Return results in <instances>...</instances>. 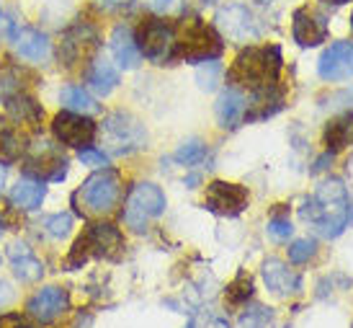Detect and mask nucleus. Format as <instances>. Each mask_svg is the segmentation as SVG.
<instances>
[{"label": "nucleus", "instance_id": "1", "mask_svg": "<svg viewBox=\"0 0 353 328\" xmlns=\"http://www.w3.org/2000/svg\"><path fill=\"white\" fill-rule=\"evenodd\" d=\"M304 222H310L317 235L338 238L351 222V197L341 179L323 181L314 194L299 209Z\"/></svg>", "mask_w": 353, "mask_h": 328}, {"label": "nucleus", "instance_id": "2", "mask_svg": "<svg viewBox=\"0 0 353 328\" xmlns=\"http://www.w3.org/2000/svg\"><path fill=\"white\" fill-rule=\"evenodd\" d=\"M281 50L279 47H248L237 55L235 65L230 70L232 88H248L250 93L271 90L281 75Z\"/></svg>", "mask_w": 353, "mask_h": 328}, {"label": "nucleus", "instance_id": "3", "mask_svg": "<svg viewBox=\"0 0 353 328\" xmlns=\"http://www.w3.org/2000/svg\"><path fill=\"white\" fill-rule=\"evenodd\" d=\"M119 199H121V179H119L117 171L111 168L96 171L90 179H85V184L75 194L80 212L96 215V218L99 215H108L119 204Z\"/></svg>", "mask_w": 353, "mask_h": 328}, {"label": "nucleus", "instance_id": "4", "mask_svg": "<svg viewBox=\"0 0 353 328\" xmlns=\"http://www.w3.org/2000/svg\"><path fill=\"white\" fill-rule=\"evenodd\" d=\"M124 251V238L114 225L108 222H99L90 225L70 251V267H80L85 264L90 256H101V259H119Z\"/></svg>", "mask_w": 353, "mask_h": 328}, {"label": "nucleus", "instance_id": "5", "mask_svg": "<svg viewBox=\"0 0 353 328\" xmlns=\"http://www.w3.org/2000/svg\"><path fill=\"white\" fill-rule=\"evenodd\" d=\"M222 55V39L216 37L212 26L204 21H188L186 26L176 34V57L186 62H209Z\"/></svg>", "mask_w": 353, "mask_h": 328}, {"label": "nucleus", "instance_id": "6", "mask_svg": "<svg viewBox=\"0 0 353 328\" xmlns=\"http://www.w3.org/2000/svg\"><path fill=\"white\" fill-rule=\"evenodd\" d=\"M139 52L155 65L176 60V29L160 19H145L137 31Z\"/></svg>", "mask_w": 353, "mask_h": 328}, {"label": "nucleus", "instance_id": "7", "mask_svg": "<svg viewBox=\"0 0 353 328\" xmlns=\"http://www.w3.org/2000/svg\"><path fill=\"white\" fill-rule=\"evenodd\" d=\"M165 212V194L160 191L155 184H137L129 191L127 197V209H124V222L132 230H145L150 220L160 218Z\"/></svg>", "mask_w": 353, "mask_h": 328}, {"label": "nucleus", "instance_id": "8", "mask_svg": "<svg viewBox=\"0 0 353 328\" xmlns=\"http://www.w3.org/2000/svg\"><path fill=\"white\" fill-rule=\"evenodd\" d=\"M103 135L114 153H132V150L145 148V142H148L145 127L132 114H124V111L111 114L103 122Z\"/></svg>", "mask_w": 353, "mask_h": 328}, {"label": "nucleus", "instance_id": "9", "mask_svg": "<svg viewBox=\"0 0 353 328\" xmlns=\"http://www.w3.org/2000/svg\"><path fill=\"white\" fill-rule=\"evenodd\" d=\"M214 21L222 37L230 41H253L261 37V26H258L255 16L240 3H230L225 8H219Z\"/></svg>", "mask_w": 353, "mask_h": 328}, {"label": "nucleus", "instance_id": "10", "mask_svg": "<svg viewBox=\"0 0 353 328\" xmlns=\"http://www.w3.org/2000/svg\"><path fill=\"white\" fill-rule=\"evenodd\" d=\"M248 199H250V194L245 186L227 184V181H212L206 186L204 207L214 215H222V218H235L248 207Z\"/></svg>", "mask_w": 353, "mask_h": 328}, {"label": "nucleus", "instance_id": "11", "mask_svg": "<svg viewBox=\"0 0 353 328\" xmlns=\"http://www.w3.org/2000/svg\"><path fill=\"white\" fill-rule=\"evenodd\" d=\"M52 132L62 145L83 150L96 139V122L78 114V111H59L52 122Z\"/></svg>", "mask_w": 353, "mask_h": 328}, {"label": "nucleus", "instance_id": "12", "mask_svg": "<svg viewBox=\"0 0 353 328\" xmlns=\"http://www.w3.org/2000/svg\"><path fill=\"white\" fill-rule=\"evenodd\" d=\"M317 73L323 80H348L353 78V44L351 41H333L327 50L320 55Z\"/></svg>", "mask_w": 353, "mask_h": 328}, {"label": "nucleus", "instance_id": "13", "mask_svg": "<svg viewBox=\"0 0 353 328\" xmlns=\"http://www.w3.org/2000/svg\"><path fill=\"white\" fill-rule=\"evenodd\" d=\"M93 50H96V31L88 26H75L65 34L62 47H59V57L68 68H75L78 62L88 60Z\"/></svg>", "mask_w": 353, "mask_h": 328}, {"label": "nucleus", "instance_id": "14", "mask_svg": "<svg viewBox=\"0 0 353 328\" xmlns=\"http://www.w3.org/2000/svg\"><path fill=\"white\" fill-rule=\"evenodd\" d=\"M68 305H70L68 289L44 287L29 300V316H34L41 323H47V320H54L57 316H62L68 310Z\"/></svg>", "mask_w": 353, "mask_h": 328}, {"label": "nucleus", "instance_id": "15", "mask_svg": "<svg viewBox=\"0 0 353 328\" xmlns=\"http://www.w3.org/2000/svg\"><path fill=\"white\" fill-rule=\"evenodd\" d=\"M26 171L44 181H62L68 176V160L62 158L50 142H41V148H37V153L29 158Z\"/></svg>", "mask_w": 353, "mask_h": 328}, {"label": "nucleus", "instance_id": "16", "mask_svg": "<svg viewBox=\"0 0 353 328\" xmlns=\"http://www.w3.org/2000/svg\"><path fill=\"white\" fill-rule=\"evenodd\" d=\"M263 282L274 295H281V298L296 295L302 289V277L279 259H268L263 264Z\"/></svg>", "mask_w": 353, "mask_h": 328}, {"label": "nucleus", "instance_id": "17", "mask_svg": "<svg viewBox=\"0 0 353 328\" xmlns=\"http://www.w3.org/2000/svg\"><path fill=\"white\" fill-rule=\"evenodd\" d=\"M10 39H13L16 52H19L21 57H26V60L39 62L50 57V50H52L50 37L41 34V31L29 29V26H23V29H10Z\"/></svg>", "mask_w": 353, "mask_h": 328}, {"label": "nucleus", "instance_id": "18", "mask_svg": "<svg viewBox=\"0 0 353 328\" xmlns=\"http://www.w3.org/2000/svg\"><path fill=\"white\" fill-rule=\"evenodd\" d=\"M292 34H294V41L299 44V47H314V44L325 41V37H327V26H325L323 16L312 13L310 8H299L294 13Z\"/></svg>", "mask_w": 353, "mask_h": 328}, {"label": "nucleus", "instance_id": "19", "mask_svg": "<svg viewBox=\"0 0 353 328\" xmlns=\"http://www.w3.org/2000/svg\"><path fill=\"white\" fill-rule=\"evenodd\" d=\"M248 114V101L243 96V90L237 88H227L222 90V96L216 99V119L222 127H237L240 122L245 119Z\"/></svg>", "mask_w": 353, "mask_h": 328}, {"label": "nucleus", "instance_id": "20", "mask_svg": "<svg viewBox=\"0 0 353 328\" xmlns=\"http://www.w3.org/2000/svg\"><path fill=\"white\" fill-rule=\"evenodd\" d=\"M111 52H114V60L119 62V68L134 70L142 60V52H139L137 41L132 37V31L127 26H117L111 34Z\"/></svg>", "mask_w": 353, "mask_h": 328}, {"label": "nucleus", "instance_id": "21", "mask_svg": "<svg viewBox=\"0 0 353 328\" xmlns=\"http://www.w3.org/2000/svg\"><path fill=\"white\" fill-rule=\"evenodd\" d=\"M119 83V70L114 68V62L106 60V57H96L93 65L88 70V86L99 96H108L111 90L117 88Z\"/></svg>", "mask_w": 353, "mask_h": 328}, {"label": "nucleus", "instance_id": "22", "mask_svg": "<svg viewBox=\"0 0 353 328\" xmlns=\"http://www.w3.org/2000/svg\"><path fill=\"white\" fill-rule=\"evenodd\" d=\"M325 145H327V153H338V150L348 148L353 142V114H341L335 117L333 122H327L325 127Z\"/></svg>", "mask_w": 353, "mask_h": 328}, {"label": "nucleus", "instance_id": "23", "mask_svg": "<svg viewBox=\"0 0 353 328\" xmlns=\"http://www.w3.org/2000/svg\"><path fill=\"white\" fill-rule=\"evenodd\" d=\"M44 197H47L44 184H39V181H31V179L19 181V184L13 186V191H10V202H13V207L23 209V212L39 209L41 202H44Z\"/></svg>", "mask_w": 353, "mask_h": 328}, {"label": "nucleus", "instance_id": "24", "mask_svg": "<svg viewBox=\"0 0 353 328\" xmlns=\"http://www.w3.org/2000/svg\"><path fill=\"white\" fill-rule=\"evenodd\" d=\"M6 106H8L10 117L19 122V124H37L41 119V106L37 104L34 96H29L26 90L23 93H16V96H10L6 99Z\"/></svg>", "mask_w": 353, "mask_h": 328}, {"label": "nucleus", "instance_id": "25", "mask_svg": "<svg viewBox=\"0 0 353 328\" xmlns=\"http://www.w3.org/2000/svg\"><path fill=\"white\" fill-rule=\"evenodd\" d=\"M23 153V137L10 122L0 119V163H13Z\"/></svg>", "mask_w": 353, "mask_h": 328}, {"label": "nucleus", "instance_id": "26", "mask_svg": "<svg viewBox=\"0 0 353 328\" xmlns=\"http://www.w3.org/2000/svg\"><path fill=\"white\" fill-rule=\"evenodd\" d=\"M10 261H13V271L16 277L23 279V282H34V279L41 277V264L34 256L26 246H13L10 251Z\"/></svg>", "mask_w": 353, "mask_h": 328}, {"label": "nucleus", "instance_id": "27", "mask_svg": "<svg viewBox=\"0 0 353 328\" xmlns=\"http://www.w3.org/2000/svg\"><path fill=\"white\" fill-rule=\"evenodd\" d=\"M59 99H62V104H65L68 111H78V114H93V111H99V104L93 101V96H90L88 90L80 88V86L62 88Z\"/></svg>", "mask_w": 353, "mask_h": 328}, {"label": "nucleus", "instance_id": "28", "mask_svg": "<svg viewBox=\"0 0 353 328\" xmlns=\"http://www.w3.org/2000/svg\"><path fill=\"white\" fill-rule=\"evenodd\" d=\"M250 295H253V279L248 274H237L235 282L227 287V302L230 305H243L250 300Z\"/></svg>", "mask_w": 353, "mask_h": 328}, {"label": "nucleus", "instance_id": "29", "mask_svg": "<svg viewBox=\"0 0 353 328\" xmlns=\"http://www.w3.org/2000/svg\"><path fill=\"white\" fill-rule=\"evenodd\" d=\"M204 155H206L204 142H201V139H188V142H183V145L178 148L176 160L178 163H183V166H196Z\"/></svg>", "mask_w": 353, "mask_h": 328}, {"label": "nucleus", "instance_id": "30", "mask_svg": "<svg viewBox=\"0 0 353 328\" xmlns=\"http://www.w3.org/2000/svg\"><path fill=\"white\" fill-rule=\"evenodd\" d=\"M268 323H271V310L261 308V305L240 316V326L243 328H265Z\"/></svg>", "mask_w": 353, "mask_h": 328}, {"label": "nucleus", "instance_id": "31", "mask_svg": "<svg viewBox=\"0 0 353 328\" xmlns=\"http://www.w3.org/2000/svg\"><path fill=\"white\" fill-rule=\"evenodd\" d=\"M314 256V243L312 240H294L292 246H289V261L292 264H307V261Z\"/></svg>", "mask_w": 353, "mask_h": 328}, {"label": "nucleus", "instance_id": "32", "mask_svg": "<svg viewBox=\"0 0 353 328\" xmlns=\"http://www.w3.org/2000/svg\"><path fill=\"white\" fill-rule=\"evenodd\" d=\"M219 73H222L219 62H214V60L204 62V68L199 70V86H201V90H214Z\"/></svg>", "mask_w": 353, "mask_h": 328}, {"label": "nucleus", "instance_id": "33", "mask_svg": "<svg viewBox=\"0 0 353 328\" xmlns=\"http://www.w3.org/2000/svg\"><path fill=\"white\" fill-rule=\"evenodd\" d=\"M292 233H294V228H292V222H289L286 218L268 220V235H271L274 240H286Z\"/></svg>", "mask_w": 353, "mask_h": 328}, {"label": "nucleus", "instance_id": "34", "mask_svg": "<svg viewBox=\"0 0 353 328\" xmlns=\"http://www.w3.org/2000/svg\"><path fill=\"white\" fill-rule=\"evenodd\" d=\"M70 228H72V218H70L68 212H65V215H54V218L47 220V230H50L54 238H62V235H68Z\"/></svg>", "mask_w": 353, "mask_h": 328}, {"label": "nucleus", "instance_id": "35", "mask_svg": "<svg viewBox=\"0 0 353 328\" xmlns=\"http://www.w3.org/2000/svg\"><path fill=\"white\" fill-rule=\"evenodd\" d=\"M194 328H230V323H227L222 316H214V313H201V316H196L194 318Z\"/></svg>", "mask_w": 353, "mask_h": 328}, {"label": "nucleus", "instance_id": "36", "mask_svg": "<svg viewBox=\"0 0 353 328\" xmlns=\"http://www.w3.org/2000/svg\"><path fill=\"white\" fill-rule=\"evenodd\" d=\"M106 155L103 153H99V150H93V148H83L80 150V163L83 166H96V168H103L106 166Z\"/></svg>", "mask_w": 353, "mask_h": 328}, {"label": "nucleus", "instance_id": "37", "mask_svg": "<svg viewBox=\"0 0 353 328\" xmlns=\"http://www.w3.org/2000/svg\"><path fill=\"white\" fill-rule=\"evenodd\" d=\"M0 328H34V326H29L21 316H3L0 318Z\"/></svg>", "mask_w": 353, "mask_h": 328}, {"label": "nucleus", "instance_id": "38", "mask_svg": "<svg viewBox=\"0 0 353 328\" xmlns=\"http://www.w3.org/2000/svg\"><path fill=\"white\" fill-rule=\"evenodd\" d=\"M173 3H176V0H150V6L155 10H160V13H165V10L173 8Z\"/></svg>", "mask_w": 353, "mask_h": 328}, {"label": "nucleus", "instance_id": "39", "mask_svg": "<svg viewBox=\"0 0 353 328\" xmlns=\"http://www.w3.org/2000/svg\"><path fill=\"white\" fill-rule=\"evenodd\" d=\"M10 298H13V292H10V287L6 284V282H0V302H8Z\"/></svg>", "mask_w": 353, "mask_h": 328}, {"label": "nucleus", "instance_id": "40", "mask_svg": "<svg viewBox=\"0 0 353 328\" xmlns=\"http://www.w3.org/2000/svg\"><path fill=\"white\" fill-rule=\"evenodd\" d=\"M0 31H10L8 16H6V13H3V8H0Z\"/></svg>", "mask_w": 353, "mask_h": 328}, {"label": "nucleus", "instance_id": "41", "mask_svg": "<svg viewBox=\"0 0 353 328\" xmlns=\"http://www.w3.org/2000/svg\"><path fill=\"white\" fill-rule=\"evenodd\" d=\"M6 176H8V171H6V166L0 163V189H3V184H6Z\"/></svg>", "mask_w": 353, "mask_h": 328}, {"label": "nucleus", "instance_id": "42", "mask_svg": "<svg viewBox=\"0 0 353 328\" xmlns=\"http://www.w3.org/2000/svg\"><path fill=\"white\" fill-rule=\"evenodd\" d=\"M325 3H333V6H343V3H348V0H325Z\"/></svg>", "mask_w": 353, "mask_h": 328}, {"label": "nucleus", "instance_id": "43", "mask_svg": "<svg viewBox=\"0 0 353 328\" xmlns=\"http://www.w3.org/2000/svg\"><path fill=\"white\" fill-rule=\"evenodd\" d=\"M106 3H111V6H114V3H124V0H106Z\"/></svg>", "mask_w": 353, "mask_h": 328}, {"label": "nucleus", "instance_id": "44", "mask_svg": "<svg viewBox=\"0 0 353 328\" xmlns=\"http://www.w3.org/2000/svg\"><path fill=\"white\" fill-rule=\"evenodd\" d=\"M201 3H214V0H201Z\"/></svg>", "mask_w": 353, "mask_h": 328}, {"label": "nucleus", "instance_id": "45", "mask_svg": "<svg viewBox=\"0 0 353 328\" xmlns=\"http://www.w3.org/2000/svg\"><path fill=\"white\" fill-rule=\"evenodd\" d=\"M351 29H353V16H351Z\"/></svg>", "mask_w": 353, "mask_h": 328}]
</instances>
